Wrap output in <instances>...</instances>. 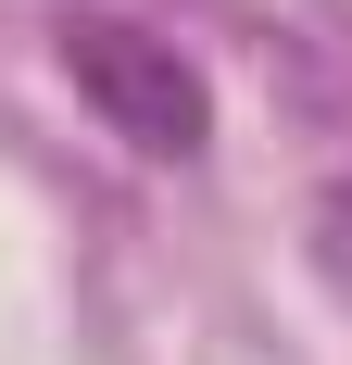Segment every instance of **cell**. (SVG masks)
Here are the masks:
<instances>
[{
  "label": "cell",
  "instance_id": "6da1fadb",
  "mask_svg": "<svg viewBox=\"0 0 352 365\" xmlns=\"http://www.w3.org/2000/svg\"><path fill=\"white\" fill-rule=\"evenodd\" d=\"M63 76H76V101L101 113L126 151H151V164H189V151L214 139L202 63H189L176 38L126 26V13H63Z\"/></svg>",
  "mask_w": 352,
  "mask_h": 365
}]
</instances>
